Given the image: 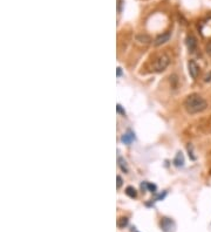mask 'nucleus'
<instances>
[{
	"instance_id": "0eeeda50",
	"label": "nucleus",
	"mask_w": 211,
	"mask_h": 232,
	"mask_svg": "<svg viewBox=\"0 0 211 232\" xmlns=\"http://www.w3.org/2000/svg\"><path fill=\"white\" fill-rule=\"evenodd\" d=\"M187 46H188L190 52H195V49H196V47H197V41L192 35L187 37Z\"/></svg>"
},
{
	"instance_id": "1a4fd4ad",
	"label": "nucleus",
	"mask_w": 211,
	"mask_h": 232,
	"mask_svg": "<svg viewBox=\"0 0 211 232\" xmlns=\"http://www.w3.org/2000/svg\"><path fill=\"white\" fill-rule=\"evenodd\" d=\"M173 163H175V165H177V166H182V165L184 164V158H183L182 152H178V154H177V156L175 158Z\"/></svg>"
},
{
	"instance_id": "7ed1b4c3",
	"label": "nucleus",
	"mask_w": 211,
	"mask_h": 232,
	"mask_svg": "<svg viewBox=\"0 0 211 232\" xmlns=\"http://www.w3.org/2000/svg\"><path fill=\"white\" fill-rule=\"evenodd\" d=\"M198 28L201 30V33L204 37H210L211 35V19H208L205 21H202L201 25L198 26Z\"/></svg>"
},
{
	"instance_id": "9b49d317",
	"label": "nucleus",
	"mask_w": 211,
	"mask_h": 232,
	"mask_svg": "<svg viewBox=\"0 0 211 232\" xmlns=\"http://www.w3.org/2000/svg\"><path fill=\"white\" fill-rule=\"evenodd\" d=\"M119 164H120L121 169H122V170H123L124 172L128 171V168H127V164H126V161H124L123 158L119 157Z\"/></svg>"
},
{
	"instance_id": "f8f14e48",
	"label": "nucleus",
	"mask_w": 211,
	"mask_h": 232,
	"mask_svg": "<svg viewBox=\"0 0 211 232\" xmlns=\"http://www.w3.org/2000/svg\"><path fill=\"white\" fill-rule=\"evenodd\" d=\"M122 219V223H119V226H124V225H127V223H128V219L127 218H121Z\"/></svg>"
},
{
	"instance_id": "f257e3e1",
	"label": "nucleus",
	"mask_w": 211,
	"mask_h": 232,
	"mask_svg": "<svg viewBox=\"0 0 211 232\" xmlns=\"http://www.w3.org/2000/svg\"><path fill=\"white\" fill-rule=\"evenodd\" d=\"M208 102L205 101V98H202L199 94H190L184 100V108L189 114H198L202 112L206 109Z\"/></svg>"
},
{
	"instance_id": "f3484780",
	"label": "nucleus",
	"mask_w": 211,
	"mask_h": 232,
	"mask_svg": "<svg viewBox=\"0 0 211 232\" xmlns=\"http://www.w3.org/2000/svg\"><path fill=\"white\" fill-rule=\"evenodd\" d=\"M121 5H122V1L119 0V12H121Z\"/></svg>"
},
{
	"instance_id": "9d476101",
	"label": "nucleus",
	"mask_w": 211,
	"mask_h": 232,
	"mask_svg": "<svg viewBox=\"0 0 211 232\" xmlns=\"http://www.w3.org/2000/svg\"><path fill=\"white\" fill-rule=\"evenodd\" d=\"M126 194H127L129 197H131V198H135L136 196H137V191H136L135 187H128L127 189H126Z\"/></svg>"
},
{
	"instance_id": "ddd939ff",
	"label": "nucleus",
	"mask_w": 211,
	"mask_h": 232,
	"mask_svg": "<svg viewBox=\"0 0 211 232\" xmlns=\"http://www.w3.org/2000/svg\"><path fill=\"white\" fill-rule=\"evenodd\" d=\"M122 187V178L121 176H117V189H120Z\"/></svg>"
},
{
	"instance_id": "dca6fc26",
	"label": "nucleus",
	"mask_w": 211,
	"mask_h": 232,
	"mask_svg": "<svg viewBox=\"0 0 211 232\" xmlns=\"http://www.w3.org/2000/svg\"><path fill=\"white\" fill-rule=\"evenodd\" d=\"M121 75H122V70H121V68L119 67L117 68V77H120Z\"/></svg>"
},
{
	"instance_id": "6e6552de",
	"label": "nucleus",
	"mask_w": 211,
	"mask_h": 232,
	"mask_svg": "<svg viewBox=\"0 0 211 232\" xmlns=\"http://www.w3.org/2000/svg\"><path fill=\"white\" fill-rule=\"evenodd\" d=\"M121 140H122V142L124 143V144H130V143L135 140V135H134L133 131H128V133H126V134L122 136Z\"/></svg>"
},
{
	"instance_id": "4468645a",
	"label": "nucleus",
	"mask_w": 211,
	"mask_h": 232,
	"mask_svg": "<svg viewBox=\"0 0 211 232\" xmlns=\"http://www.w3.org/2000/svg\"><path fill=\"white\" fill-rule=\"evenodd\" d=\"M117 112H121V114H123V115L126 114V112H124V110H122V108H121V105H117Z\"/></svg>"
},
{
	"instance_id": "39448f33",
	"label": "nucleus",
	"mask_w": 211,
	"mask_h": 232,
	"mask_svg": "<svg viewBox=\"0 0 211 232\" xmlns=\"http://www.w3.org/2000/svg\"><path fill=\"white\" fill-rule=\"evenodd\" d=\"M161 226L164 232H175V223L169 218H163L161 222Z\"/></svg>"
},
{
	"instance_id": "20e7f679",
	"label": "nucleus",
	"mask_w": 211,
	"mask_h": 232,
	"mask_svg": "<svg viewBox=\"0 0 211 232\" xmlns=\"http://www.w3.org/2000/svg\"><path fill=\"white\" fill-rule=\"evenodd\" d=\"M188 69H189V74L192 79H197V76L199 74V66L196 63V61L190 60L188 62Z\"/></svg>"
},
{
	"instance_id": "2eb2a0df",
	"label": "nucleus",
	"mask_w": 211,
	"mask_h": 232,
	"mask_svg": "<svg viewBox=\"0 0 211 232\" xmlns=\"http://www.w3.org/2000/svg\"><path fill=\"white\" fill-rule=\"evenodd\" d=\"M206 52H208L211 55V42L208 46H206Z\"/></svg>"
},
{
	"instance_id": "423d86ee",
	"label": "nucleus",
	"mask_w": 211,
	"mask_h": 232,
	"mask_svg": "<svg viewBox=\"0 0 211 232\" xmlns=\"http://www.w3.org/2000/svg\"><path fill=\"white\" fill-rule=\"evenodd\" d=\"M169 39H170V33H169V32H166V33L158 35V37L155 39L154 44H155V46H161V45H163V44H166V42H168Z\"/></svg>"
},
{
	"instance_id": "f03ea898",
	"label": "nucleus",
	"mask_w": 211,
	"mask_h": 232,
	"mask_svg": "<svg viewBox=\"0 0 211 232\" xmlns=\"http://www.w3.org/2000/svg\"><path fill=\"white\" fill-rule=\"evenodd\" d=\"M169 63H170L169 56L166 55V54H162V55H159L157 59L154 61V70L157 72V73L164 72L166 67L169 66Z\"/></svg>"
}]
</instances>
